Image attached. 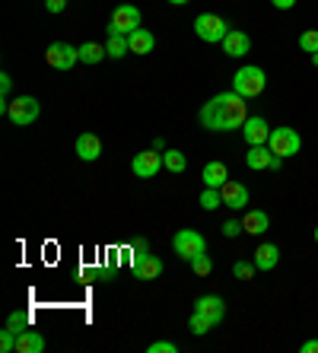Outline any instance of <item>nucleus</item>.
Listing matches in <instances>:
<instances>
[{"label": "nucleus", "mask_w": 318, "mask_h": 353, "mask_svg": "<svg viewBox=\"0 0 318 353\" xmlns=\"http://www.w3.org/2000/svg\"><path fill=\"white\" fill-rule=\"evenodd\" d=\"M188 328H191V334L201 337V334H207V331H213V321L204 319L201 312H195V315H191V321H188Z\"/></svg>", "instance_id": "nucleus-27"}, {"label": "nucleus", "mask_w": 318, "mask_h": 353, "mask_svg": "<svg viewBox=\"0 0 318 353\" xmlns=\"http://www.w3.org/2000/svg\"><path fill=\"white\" fill-rule=\"evenodd\" d=\"M268 147L274 150L280 159H290V157H296V153L302 150V137H299V131H293V128H274V131H270Z\"/></svg>", "instance_id": "nucleus-6"}, {"label": "nucleus", "mask_w": 318, "mask_h": 353, "mask_svg": "<svg viewBox=\"0 0 318 353\" xmlns=\"http://www.w3.org/2000/svg\"><path fill=\"white\" fill-rule=\"evenodd\" d=\"M140 29V10L131 7V3H121L115 7L112 23H108V35H131Z\"/></svg>", "instance_id": "nucleus-8"}, {"label": "nucleus", "mask_w": 318, "mask_h": 353, "mask_svg": "<svg viewBox=\"0 0 318 353\" xmlns=\"http://www.w3.org/2000/svg\"><path fill=\"white\" fill-rule=\"evenodd\" d=\"M10 90H13V77L0 74V112L3 115H7V108H10Z\"/></svg>", "instance_id": "nucleus-28"}, {"label": "nucleus", "mask_w": 318, "mask_h": 353, "mask_svg": "<svg viewBox=\"0 0 318 353\" xmlns=\"http://www.w3.org/2000/svg\"><path fill=\"white\" fill-rule=\"evenodd\" d=\"M277 264H280V248L274 242H261L258 252H255V268L258 271H274Z\"/></svg>", "instance_id": "nucleus-16"}, {"label": "nucleus", "mask_w": 318, "mask_h": 353, "mask_svg": "<svg viewBox=\"0 0 318 353\" xmlns=\"http://www.w3.org/2000/svg\"><path fill=\"white\" fill-rule=\"evenodd\" d=\"M195 312H201L204 319H210L213 328H217V325L226 319V303H223V296H217V293H204V296H197Z\"/></svg>", "instance_id": "nucleus-11"}, {"label": "nucleus", "mask_w": 318, "mask_h": 353, "mask_svg": "<svg viewBox=\"0 0 318 353\" xmlns=\"http://www.w3.org/2000/svg\"><path fill=\"white\" fill-rule=\"evenodd\" d=\"M299 353H318V337H312V341H302Z\"/></svg>", "instance_id": "nucleus-37"}, {"label": "nucleus", "mask_w": 318, "mask_h": 353, "mask_svg": "<svg viewBox=\"0 0 318 353\" xmlns=\"http://www.w3.org/2000/svg\"><path fill=\"white\" fill-rule=\"evenodd\" d=\"M106 58H108L106 45H96V41H86V45H80V64L96 67V64H102Z\"/></svg>", "instance_id": "nucleus-22"}, {"label": "nucleus", "mask_w": 318, "mask_h": 353, "mask_svg": "<svg viewBox=\"0 0 318 353\" xmlns=\"http://www.w3.org/2000/svg\"><path fill=\"white\" fill-rule=\"evenodd\" d=\"M274 3V10H293L296 7V0H270Z\"/></svg>", "instance_id": "nucleus-38"}, {"label": "nucleus", "mask_w": 318, "mask_h": 353, "mask_svg": "<svg viewBox=\"0 0 318 353\" xmlns=\"http://www.w3.org/2000/svg\"><path fill=\"white\" fill-rule=\"evenodd\" d=\"M315 245H318V226H315Z\"/></svg>", "instance_id": "nucleus-42"}, {"label": "nucleus", "mask_w": 318, "mask_h": 353, "mask_svg": "<svg viewBox=\"0 0 318 353\" xmlns=\"http://www.w3.org/2000/svg\"><path fill=\"white\" fill-rule=\"evenodd\" d=\"M245 165H248L252 172H264V169H274V172H277V169H284V159H280L268 143H261V147H248Z\"/></svg>", "instance_id": "nucleus-9"}, {"label": "nucleus", "mask_w": 318, "mask_h": 353, "mask_svg": "<svg viewBox=\"0 0 318 353\" xmlns=\"http://www.w3.org/2000/svg\"><path fill=\"white\" fill-rule=\"evenodd\" d=\"M45 10H48V13H64L67 0H45Z\"/></svg>", "instance_id": "nucleus-36"}, {"label": "nucleus", "mask_w": 318, "mask_h": 353, "mask_svg": "<svg viewBox=\"0 0 318 353\" xmlns=\"http://www.w3.org/2000/svg\"><path fill=\"white\" fill-rule=\"evenodd\" d=\"M242 232H245L242 220H226V223H223V236H226V239H236V236H242Z\"/></svg>", "instance_id": "nucleus-33"}, {"label": "nucleus", "mask_w": 318, "mask_h": 353, "mask_svg": "<svg viewBox=\"0 0 318 353\" xmlns=\"http://www.w3.org/2000/svg\"><path fill=\"white\" fill-rule=\"evenodd\" d=\"M179 347L172 344V341H153V344L147 347V353H175Z\"/></svg>", "instance_id": "nucleus-34"}, {"label": "nucleus", "mask_w": 318, "mask_h": 353, "mask_svg": "<svg viewBox=\"0 0 318 353\" xmlns=\"http://www.w3.org/2000/svg\"><path fill=\"white\" fill-rule=\"evenodd\" d=\"M255 261H236L232 264V274H236V280H252L255 277Z\"/></svg>", "instance_id": "nucleus-32"}, {"label": "nucleus", "mask_w": 318, "mask_h": 353, "mask_svg": "<svg viewBox=\"0 0 318 353\" xmlns=\"http://www.w3.org/2000/svg\"><path fill=\"white\" fill-rule=\"evenodd\" d=\"M39 115H41V105H39V99H35V96H17V99H10L7 118L17 124V128L32 124Z\"/></svg>", "instance_id": "nucleus-7"}, {"label": "nucleus", "mask_w": 318, "mask_h": 353, "mask_svg": "<svg viewBox=\"0 0 318 353\" xmlns=\"http://www.w3.org/2000/svg\"><path fill=\"white\" fill-rule=\"evenodd\" d=\"M169 3H175V7H185L188 0H169Z\"/></svg>", "instance_id": "nucleus-40"}, {"label": "nucleus", "mask_w": 318, "mask_h": 353, "mask_svg": "<svg viewBox=\"0 0 318 353\" xmlns=\"http://www.w3.org/2000/svg\"><path fill=\"white\" fill-rule=\"evenodd\" d=\"M159 274H163V261L156 255H143L134 261V277L137 280H156Z\"/></svg>", "instance_id": "nucleus-17"}, {"label": "nucleus", "mask_w": 318, "mask_h": 353, "mask_svg": "<svg viewBox=\"0 0 318 353\" xmlns=\"http://www.w3.org/2000/svg\"><path fill=\"white\" fill-rule=\"evenodd\" d=\"M309 58H312V64H315V67H318V51H315V54H309Z\"/></svg>", "instance_id": "nucleus-41"}, {"label": "nucleus", "mask_w": 318, "mask_h": 353, "mask_svg": "<svg viewBox=\"0 0 318 353\" xmlns=\"http://www.w3.org/2000/svg\"><path fill=\"white\" fill-rule=\"evenodd\" d=\"M41 350H45V337L39 331L26 328L17 334V353H41Z\"/></svg>", "instance_id": "nucleus-20"}, {"label": "nucleus", "mask_w": 318, "mask_h": 353, "mask_svg": "<svg viewBox=\"0 0 318 353\" xmlns=\"http://www.w3.org/2000/svg\"><path fill=\"white\" fill-rule=\"evenodd\" d=\"M45 64L51 70H74L80 64V48L67 45V41H51L48 48H45Z\"/></svg>", "instance_id": "nucleus-3"}, {"label": "nucleus", "mask_w": 318, "mask_h": 353, "mask_svg": "<svg viewBox=\"0 0 318 353\" xmlns=\"http://www.w3.org/2000/svg\"><path fill=\"white\" fill-rule=\"evenodd\" d=\"M223 51H226L229 58H242V54H248V51H252V39H248V32H242V29H229V35L223 39Z\"/></svg>", "instance_id": "nucleus-14"}, {"label": "nucleus", "mask_w": 318, "mask_h": 353, "mask_svg": "<svg viewBox=\"0 0 318 353\" xmlns=\"http://www.w3.org/2000/svg\"><path fill=\"white\" fill-rule=\"evenodd\" d=\"M106 51H108V58L121 61L124 54H131V41H128V35H108Z\"/></svg>", "instance_id": "nucleus-23"}, {"label": "nucleus", "mask_w": 318, "mask_h": 353, "mask_svg": "<svg viewBox=\"0 0 318 353\" xmlns=\"http://www.w3.org/2000/svg\"><path fill=\"white\" fill-rule=\"evenodd\" d=\"M131 264L134 261H137V258H143V255H150V242H147V239H137V242H134V248H131Z\"/></svg>", "instance_id": "nucleus-35"}, {"label": "nucleus", "mask_w": 318, "mask_h": 353, "mask_svg": "<svg viewBox=\"0 0 318 353\" xmlns=\"http://www.w3.org/2000/svg\"><path fill=\"white\" fill-rule=\"evenodd\" d=\"M201 179H204V188H223V185L229 181L226 163H207L204 172H201Z\"/></svg>", "instance_id": "nucleus-19"}, {"label": "nucleus", "mask_w": 318, "mask_h": 353, "mask_svg": "<svg viewBox=\"0 0 318 353\" xmlns=\"http://www.w3.org/2000/svg\"><path fill=\"white\" fill-rule=\"evenodd\" d=\"M128 41H131V54H143V58L156 48V35L150 32V29H143V26H140L137 32L128 35Z\"/></svg>", "instance_id": "nucleus-18"}, {"label": "nucleus", "mask_w": 318, "mask_h": 353, "mask_svg": "<svg viewBox=\"0 0 318 353\" xmlns=\"http://www.w3.org/2000/svg\"><path fill=\"white\" fill-rule=\"evenodd\" d=\"M188 264H191V271H195L197 277H207V274L213 271V261H210V255H207V252H201V255L191 258Z\"/></svg>", "instance_id": "nucleus-26"}, {"label": "nucleus", "mask_w": 318, "mask_h": 353, "mask_svg": "<svg viewBox=\"0 0 318 353\" xmlns=\"http://www.w3.org/2000/svg\"><path fill=\"white\" fill-rule=\"evenodd\" d=\"M248 99H242L239 92H217L213 99H207L204 105L197 108V121L204 124L207 131H242V124L248 121Z\"/></svg>", "instance_id": "nucleus-1"}, {"label": "nucleus", "mask_w": 318, "mask_h": 353, "mask_svg": "<svg viewBox=\"0 0 318 353\" xmlns=\"http://www.w3.org/2000/svg\"><path fill=\"white\" fill-rule=\"evenodd\" d=\"M195 32L201 41L217 45V41H223L229 35V23L223 17H217V13H201V17L195 19Z\"/></svg>", "instance_id": "nucleus-5"}, {"label": "nucleus", "mask_w": 318, "mask_h": 353, "mask_svg": "<svg viewBox=\"0 0 318 353\" xmlns=\"http://www.w3.org/2000/svg\"><path fill=\"white\" fill-rule=\"evenodd\" d=\"M32 325V315L29 312H10V319H7V328H13L19 334V331H26Z\"/></svg>", "instance_id": "nucleus-29"}, {"label": "nucleus", "mask_w": 318, "mask_h": 353, "mask_svg": "<svg viewBox=\"0 0 318 353\" xmlns=\"http://www.w3.org/2000/svg\"><path fill=\"white\" fill-rule=\"evenodd\" d=\"M299 48L309 51V54H315L318 51V29H306V32L299 35Z\"/></svg>", "instance_id": "nucleus-30"}, {"label": "nucleus", "mask_w": 318, "mask_h": 353, "mask_svg": "<svg viewBox=\"0 0 318 353\" xmlns=\"http://www.w3.org/2000/svg\"><path fill=\"white\" fill-rule=\"evenodd\" d=\"M270 131H274V128H270L261 115H248V121L242 124V137H245L248 147H261V143H268Z\"/></svg>", "instance_id": "nucleus-12"}, {"label": "nucleus", "mask_w": 318, "mask_h": 353, "mask_svg": "<svg viewBox=\"0 0 318 353\" xmlns=\"http://www.w3.org/2000/svg\"><path fill=\"white\" fill-rule=\"evenodd\" d=\"M0 353H17V331L13 328L0 331Z\"/></svg>", "instance_id": "nucleus-31"}, {"label": "nucleus", "mask_w": 318, "mask_h": 353, "mask_svg": "<svg viewBox=\"0 0 318 353\" xmlns=\"http://www.w3.org/2000/svg\"><path fill=\"white\" fill-rule=\"evenodd\" d=\"M172 248H175V255H179L181 261H191V258H197L201 252H207V239L197 230H179L172 236Z\"/></svg>", "instance_id": "nucleus-4"}, {"label": "nucleus", "mask_w": 318, "mask_h": 353, "mask_svg": "<svg viewBox=\"0 0 318 353\" xmlns=\"http://www.w3.org/2000/svg\"><path fill=\"white\" fill-rule=\"evenodd\" d=\"M220 194H223V204H226L229 210H245V207H248V185H242V181L229 179L220 188Z\"/></svg>", "instance_id": "nucleus-13"}, {"label": "nucleus", "mask_w": 318, "mask_h": 353, "mask_svg": "<svg viewBox=\"0 0 318 353\" xmlns=\"http://www.w3.org/2000/svg\"><path fill=\"white\" fill-rule=\"evenodd\" d=\"M153 150H159V153H163V150H166V140H163V137H156V140H153Z\"/></svg>", "instance_id": "nucleus-39"}, {"label": "nucleus", "mask_w": 318, "mask_h": 353, "mask_svg": "<svg viewBox=\"0 0 318 353\" xmlns=\"http://www.w3.org/2000/svg\"><path fill=\"white\" fill-rule=\"evenodd\" d=\"M197 204L204 207V210H217V207L223 204L220 188H204V191H201V197H197Z\"/></svg>", "instance_id": "nucleus-25"}, {"label": "nucleus", "mask_w": 318, "mask_h": 353, "mask_svg": "<svg viewBox=\"0 0 318 353\" xmlns=\"http://www.w3.org/2000/svg\"><path fill=\"white\" fill-rule=\"evenodd\" d=\"M264 86H268V74H264L261 67H239L236 77H232V92H239L242 99H255V96H261Z\"/></svg>", "instance_id": "nucleus-2"}, {"label": "nucleus", "mask_w": 318, "mask_h": 353, "mask_svg": "<svg viewBox=\"0 0 318 353\" xmlns=\"http://www.w3.org/2000/svg\"><path fill=\"white\" fill-rule=\"evenodd\" d=\"M163 163H166V169H169V172H185V169H188L185 153H181V150H175V147H166L163 150Z\"/></svg>", "instance_id": "nucleus-24"}, {"label": "nucleus", "mask_w": 318, "mask_h": 353, "mask_svg": "<svg viewBox=\"0 0 318 353\" xmlns=\"http://www.w3.org/2000/svg\"><path fill=\"white\" fill-rule=\"evenodd\" d=\"M163 165L166 163H163V153H159V150H143V153H134V159H131V169L137 179H153Z\"/></svg>", "instance_id": "nucleus-10"}, {"label": "nucleus", "mask_w": 318, "mask_h": 353, "mask_svg": "<svg viewBox=\"0 0 318 353\" xmlns=\"http://www.w3.org/2000/svg\"><path fill=\"white\" fill-rule=\"evenodd\" d=\"M77 157H80L83 163H96V159L102 157V140H99L96 134H80V137H77Z\"/></svg>", "instance_id": "nucleus-15"}, {"label": "nucleus", "mask_w": 318, "mask_h": 353, "mask_svg": "<svg viewBox=\"0 0 318 353\" xmlns=\"http://www.w3.org/2000/svg\"><path fill=\"white\" fill-rule=\"evenodd\" d=\"M242 226L248 236H264L270 226V216L264 214V210H248V214L242 216Z\"/></svg>", "instance_id": "nucleus-21"}]
</instances>
